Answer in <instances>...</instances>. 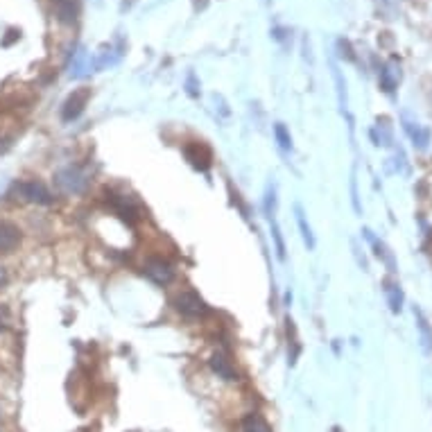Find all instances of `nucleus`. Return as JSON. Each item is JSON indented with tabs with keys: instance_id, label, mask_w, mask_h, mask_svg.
I'll return each mask as SVG.
<instances>
[{
	"instance_id": "1",
	"label": "nucleus",
	"mask_w": 432,
	"mask_h": 432,
	"mask_svg": "<svg viewBox=\"0 0 432 432\" xmlns=\"http://www.w3.org/2000/svg\"><path fill=\"white\" fill-rule=\"evenodd\" d=\"M14 193L23 199V202H29V204H41V206H48L53 204V193L46 188V184L41 182H21V184H14Z\"/></svg>"
},
{
	"instance_id": "2",
	"label": "nucleus",
	"mask_w": 432,
	"mask_h": 432,
	"mask_svg": "<svg viewBox=\"0 0 432 432\" xmlns=\"http://www.w3.org/2000/svg\"><path fill=\"white\" fill-rule=\"evenodd\" d=\"M175 308L186 317H204L208 313V306L204 304V299L199 297L193 290H182L175 299H173Z\"/></svg>"
},
{
	"instance_id": "3",
	"label": "nucleus",
	"mask_w": 432,
	"mask_h": 432,
	"mask_svg": "<svg viewBox=\"0 0 432 432\" xmlns=\"http://www.w3.org/2000/svg\"><path fill=\"white\" fill-rule=\"evenodd\" d=\"M55 184L62 188L64 193H68V195H79V193H84V190H86L88 179H86V175L82 173V170L64 168V170H59V173H57Z\"/></svg>"
},
{
	"instance_id": "4",
	"label": "nucleus",
	"mask_w": 432,
	"mask_h": 432,
	"mask_svg": "<svg viewBox=\"0 0 432 432\" xmlns=\"http://www.w3.org/2000/svg\"><path fill=\"white\" fill-rule=\"evenodd\" d=\"M145 276L154 281L156 285H168L175 278V269L163 258H149L145 263Z\"/></svg>"
},
{
	"instance_id": "5",
	"label": "nucleus",
	"mask_w": 432,
	"mask_h": 432,
	"mask_svg": "<svg viewBox=\"0 0 432 432\" xmlns=\"http://www.w3.org/2000/svg\"><path fill=\"white\" fill-rule=\"evenodd\" d=\"M88 97H91V88H77V91H73V95H70L62 107V118L66 120V123L77 120L79 116H82Z\"/></svg>"
},
{
	"instance_id": "6",
	"label": "nucleus",
	"mask_w": 432,
	"mask_h": 432,
	"mask_svg": "<svg viewBox=\"0 0 432 432\" xmlns=\"http://www.w3.org/2000/svg\"><path fill=\"white\" fill-rule=\"evenodd\" d=\"M21 245V231L12 222H0V254H12Z\"/></svg>"
},
{
	"instance_id": "7",
	"label": "nucleus",
	"mask_w": 432,
	"mask_h": 432,
	"mask_svg": "<svg viewBox=\"0 0 432 432\" xmlns=\"http://www.w3.org/2000/svg\"><path fill=\"white\" fill-rule=\"evenodd\" d=\"M412 313H414V319H417V328H419V342H421V349H424V353H432V326L428 317L424 315V310L421 308H412Z\"/></svg>"
},
{
	"instance_id": "8",
	"label": "nucleus",
	"mask_w": 432,
	"mask_h": 432,
	"mask_svg": "<svg viewBox=\"0 0 432 432\" xmlns=\"http://www.w3.org/2000/svg\"><path fill=\"white\" fill-rule=\"evenodd\" d=\"M210 369L215 371L217 378L227 380V383H234V380H238V371L236 367L231 365V360L222 353V351H217V353L210 358Z\"/></svg>"
},
{
	"instance_id": "9",
	"label": "nucleus",
	"mask_w": 432,
	"mask_h": 432,
	"mask_svg": "<svg viewBox=\"0 0 432 432\" xmlns=\"http://www.w3.org/2000/svg\"><path fill=\"white\" fill-rule=\"evenodd\" d=\"M184 154H186V158H188L197 170H208V166H210V152H208L206 145H202V143H190V145L184 147Z\"/></svg>"
},
{
	"instance_id": "10",
	"label": "nucleus",
	"mask_w": 432,
	"mask_h": 432,
	"mask_svg": "<svg viewBox=\"0 0 432 432\" xmlns=\"http://www.w3.org/2000/svg\"><path fill=\"white\" fill-rule=\"evenodd\" d=\"M79 14V0H55V16L57 21L73 25Z\"/></svg>"
},
{
	"instance_id": "11",
	"label": "nucleus",
	"mask_w": 432,
	"mask_h": 432,
	"mask_svg": "<svg viewBox=\"0 0 432 432\" xmlns=\"http://www.w3.org/2000/svg\"><path fill=\"white\" fill-rule=\"evenodd\" d=\"M371 140H374L376 145H383V147H389L394 143V134H391V125L387 118H378L376 120V127L371 129Z\"/></svg>"
},
{
	"instance_id": "12",
	"label": "nucleus",
	"mask_w": 432,
	"mask_h": 432,
	"mask_svg": "<svg viewBox=\"0 0 432 432\" xmlns=\"http://www.w3.org/2000/svg\"><path fill=\"white\" fill-rule=\"evenodd\" d=\"M385 297H387L389 310H391L394 315H398L400 310H403V304H405L403 288H400L398 283H391V281H387V283H385Z\"/></svg>"
},
{
	"instance_id": "13",
	"label": "nucleus",
	"mask_w": 432,
	"mask_h": 432,
	"mask_svg": "<svg viewBox=\"0 0 432 432\" xmlns=\"http://www.w3.org/2000/svg\"><path fill=\"white\" fill-rule=\"evenodd\" d=\"M405 132L410 134L412 145H414L417 149H426L428 147V143H430V129L421 127L417 123H407V120H405Z\"/></svg>"
},
{
	"instance_id": "14",
	"label": "nucleus",
	"mask_w": 432,
	"mask_h": 432,
	"mask_svg": "<svg viewBox=\"0 0 432 432\" xmlns=\"http://www.w3.org/2000/svg\"><path fill=\"white\" fill-rule=\"evenodd\" d=\"M398 79H400V68L396 64H387L380 70V86H383L385 93H394V88L398 86Z\"/></svg>"
},
{
	"instance_id": "15",
	"label": "nucleus",
	"mask_w": 432,
	"mask_h": 432,
	"mask_svg": "<svg viewBox=\"0 0 432 432\" xmlns=\"http://www.w3.org/2000/svg\"><path fill=\"white\" fill-rule=\"evenodd\" d=\"M295 213H297V224H299L301 238H304L306 247L315 249V234H313V229H310V224L306 222V215H304V210H301V206H295Z\"/></svg>"
},
{
	"instance_id": "16",
	"label": "nucleus",
	"mask_w": 432,
	"mask_h": 432,
	"mask_svg": "<svg viewBox=\"0 0 432 432\" xmlns=\"http://www.w3.org/2000/svg\"><path fill=\"white\" fill-rule=\"evenodd\" d=\"M365 238H367V240H371V245H374V249H376V256L385 260V263H387V267H389V272H396V263H394V256L389 254V249H387V247H385L383 243H378L376 238H371V231H365Z\"/></svg>"
},
{
	"instance_id": "17",
	"label": "nucleus",
	"mask_w": 432,
	"mask_h": 432,
	"mask_svg": "<svg viewBox=\"0 0 432 432\" xmlns=\"http://www.w3.org/2000/svg\"><path fill=\"white\" fill-rule=\"evenodd\" d=\"M243 432H272V430H269V426L265 424V419L254 412V414H249L243 421Z\"/></svg>"
},
{
	"instance_id": "18",
	"label": "nucleus",
	"mask_w": 432,
	"mask_h": 432,
	"mask_svg": "<svg viewBox=\"0 0 432 432\" xmlns=\"http://www.w3.org/2000/svg\"><path fill=\"white\" fill-rule=\"evenodd\" d=\"M274 136H276V143L281 149H285V152H292V136H290L288 127L283 123H276L274 125Z\"/></svg>"
},
{
	"instance_id": "19",
	"label": "nucleus",
	"mask_w": 432,
	"mask_h": 432,
	"mask_svg": "<svg viewBox=\"0 0 432 432\" xmlns=\"http://www.w3.org/2000/svg\"><path fill=\"white\" fill-rule=\"evenodd\" d=\"M333 77H335V84H337L339 107H342V112H346V107H349V100H346V82L342 79V73L337 70V66H333Z\"/></svg>"
},
{
	"instance_id": "20",
	"label": "nucleus",
	"mask_w": 432,
	"mask_h": 432,
	"mask_svg": "<svg viewBox=\"0 0 432 432\" xmlns=\"http://www.w3.org/2000/svg\"><path fill=\"white\" fill-rule=\"evenodd\" d=\"M269 222H272V236H274V243H276V254L281 260H285V243H283V238H281V231L274 222V217H269Z\"/></svg>"
},
{
	"instance_id": "21",
	"label": "nucleus",
	"mask_w": 432,
	"mask_h": 432,
	"mask_svg": "<svg viewBox=\"0 0 432 432\" xmlns=\"http://www.w3.org/2000/svg\"><path fill=\"white\" fill-rule=\"evenodd\" d=\"M337 46H339V50H344L342 55H344L349 62H356V55H353V50H351V43H349V41H339Z\"/></svg>"
},
{
	"instance_id": "22",
	"label": "nucleus",
	"mask_w": 432,
	"mask_h": 432,
	"mask_svg": "<svg viewBox=\"0 0 432 432\" xmlns=\"http://www.w3.org/2000/svg\"><path fill=\"white\" fill-rule=\"evenodd\" d=\"M351 197H353V208H356V213H363V208H360V202H358V188H356V179H351Z\"/></svg>"
},
{
	"instance_id": "23",
	"label": "nucleus",
	"mask_w": 432,
	"mask_h": 432,
	"mask_svg": "<svg viewBox=\"0 0 432 432\" xmlns=\"http://www.w3.org/2000/svg\"><path fill=\"white\" fill-rule=\"evenodd\" d=\"M188 93L193 95V97L197 95V88H195V75H193V73L188 75Z\"/></svg>"
},
{
	"instance_id": "24",
	"label": "nucleus",
	"mask_w": 432,
	"mask_h": 432,
	"mask_svg": "<svg viewBox=\"0 0 432 432\" xmlns=\"http://www.w3.org/2000/svg\"><path fill=\"white\" fill-rule=\"evenodd\" d=\"M7 281H9V274H7V269L0 265V288H5L7 285Z\"/></svg>"
},
{
	"instance_id": "25",
	"label": "nucleus",
	"mask_w": 432,
	"mask_h": 432,
	"mask_svg": "<svg viewBox=\"0 0 432 432\" xmlns=\"http://www.w3.org/2000/svg\"><path fill=\"white\" fill-rule=\"evenodd\" d=\"M193 5H195V9L199 12V9H204V7L208 5V0H193Z\"/></svg>"
},
{
	"instance_id": "26",
	"label": "nucleus",
	"mask_w": 432,
	"mask_h": 432,
	"mask_svg": "<svg viewBox=\"0 0 432 432\" xmlns=\"http://www.w3.org/2000/svg\"><path fill=\"white\" fill-rule=\"evenodd\" d=\"M333 432H342V430H339V428H335V430H333Z\"/></svg>"
}]
</instances>
